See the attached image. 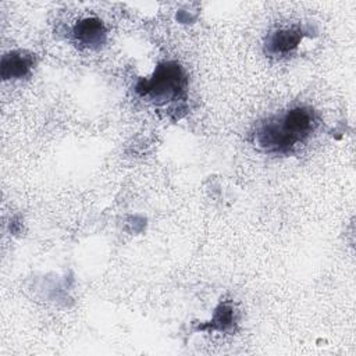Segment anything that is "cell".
I'll return each mask as SVG.
<instances>
[{
  "mask_svg": "<svg viewBox=\"0 0 356 356\" xmlns=\"http://www.w3.org/2000/svg\"><path fill=\"white\" fill-rule=\"evenodd\" d=\"M314 127V113L307 107H295L286 111L280 121L263 124L256 132V142L267 152L288 153L303 142Z\"/></svg>",
  "mask_w": 356,
  "mask_h": 356,
  "instance_id": "obj_1",
  "label": "cell"
},
{
  "mask_svg": "<svg viewBox=\"0 0 356 356\" xmlns=\"http://www.w3.org/2000/svg\"><path fill=\"white\" fill-rule=\"evenodd\" d=\"M185 76L175 63L160 64L149 79L138 85V92L157 100H170L184 90Z\"/></svg>",
  "mask_w": 356,
  "mask_h": 356,
  "instance_id": "obj_2",
  "label": "cell"
},
{
  "mask_svg": "<svg viewBox=\"0 0 356 356\" xmlns=\"http://www.w3.org/2000/svg\"><path fill=\"white\" fill-rule=\"evenodd\" d=\"M75 40L85 47H99L106 40V28L99 18L88 17L76 22L74 26Z\"/></svg>",
  "mask_w": 356,
  "mask_h": 356,
  "instance_id": "obj_3",
  "label": "cell"
},
{
  "mask_svg": "<svg viewBox=\"0 0 356 356\" xmlns=\"http://www.w3.org/2000/svg\"><path fill=\"white\" fill-rule=\"evenodd\" d=\"M33 65V57L25 51H13L1 60V76L4 79L24 78Z\"/></svg>",
  "mask_w": 356,
  "mask_h": 356,
  "instance_id": "obj_4",
  "label": "cell"
},
{
  "mask_svg": "<svg viewBox=\"0 0 356 356\" xmlns=\"http://www.w3.org/2000/svg\"><path fill=\"white\" fill-rule=\"evenodd\" d=\"M302 35L296 29H281L271 35L268 40V51L273 54H286L292 51L300 42Z\"/></svg>",
  "mask_w": 356,
  "mask_h": 356,
  "instance_id": "obj_5",
  "label": "cell"
},
{
  "mask_svg": "<svg viewBox=\"0 0 356 356\" xmlns=\"http://www.w3.org/2000/svg\"><path fill=\"white\" fill-rule=\"evenodd\" d=\"M232 312H234L232 307H229L227 305H221L217 309V312H216V314L211 320V325L214 328H218V330H225L234 321V313Z\"/></svg>",
  "mask_w": 356,
  "mask_h": 356,
  "instance_id": "obj_6",
  "label": "cell"
}]
</instances>
